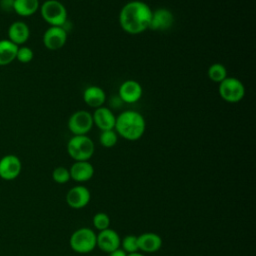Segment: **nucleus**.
Returning <instances> with one entry per match:
<instances>
[{
  "instance_id": "nucleus-3",
  "label": "nucleus",
  "mask_w": 256,
  "mask_h": 256,
  "mask_svg": "<svg viewBox=\"0 0 256 256\" xmlns=\"http://www.w3.org/2000/svg\"><path fill=\"white\" fill-rule=\"evenodd\" d=\"M67 152L74 161H89L95 152V145L87 135H73L67 143Z\"/></svg>"
},
{
  "instance_id": "nucleus-9",
  "label": "nucleus",
  "mask_w": 256,
  "mask_h": 256,
  "mask_svg": "<svg viewBox=\"0 0 256 256\" xmlns=\"http://www.w3.org/2000/svg\"><path fill=\"white\" fill-rule=\"evenodd\" d=\"M22 170V163L18 156L7 154L0 159V178L6 181L16 179Z\"/></svg>"
},
{
  "instance_id": "nucleus-10",
  "label": "nucleus",
  "mask_w": 256,
  "mask_h": 256,
  "mask_svg": "<svg viewBox=\"0 0 256 256\" xmlns=\"http://www.w3.org/2000/svg\"><path fill=\"white\" fill-rule=\"evenodd\" d=\"M118 95L122 102L133 104L141 99L143 95V88L136 80H125L119 86Z\"/></svg>"
},
{
  "instance_id": "nucleus-17",
  "label": "nucleus",
  "mask_w": 256,
  "mask_h": 256,
  "mask_svg": "<svg viewBox=\"0 0 256 256\" xmlns=\"http://www.w3.org/2000/svg\"><path fill=\"white\" fill-rule=\"evenodd\" d=\"M139 251L144 253H154L161 249L162 238L160 235L154 232H144L137 236Z\"/></svg>"
},
{
  "instance_id": "nucleus-12",
  "label": "nucleus",
  "mask_w": 256,
  "mask_h": 256,
  "mask_svg": "<svg viewBox=\"0 0 256 256\" xmlns=\"http://www.w3.org/2000/svg\"><path fill=\"white\" fill-rule=\"evenodd\" d=\"M121 238L119 234L111 228L99 231L96 234V247L101 251L110 253L120 247Z\"/></svg>"
},
{
  "instance_id": "nucleus-7",
  "label": "nucleus",
  "mask_w": 256,
  "mask_h": 256,
  "mask_svg": "<svg viewBox=\"0 0 256 256\" xmlns=\"http://www.w3.org/2000/svg\"><path fill=\"white\" fill-rule=\"evenodd\" d=\"M94 123L92 114L86 110L74 112L68 119V129L73 135H87Z\"/></svg>"
},
{
  "instance_id": "nucleus-24",
  "label": "nucleus",
  "mask_w": 256,
  "mask_h": 256,
  "mask_svg": "<svg viewBox=\"0 0 256 256\" xmlns=\"http://www.w3.org/2000/svg\"><path fill=\"white\" fill-rule=\"evenodd\" d=\"M92 224L98 231L105 230L110 226V217L104 212H98L93 216Z\"/></svg>"
},
{
  "instance_id": "nucleus-21",
  "label": "nucleus",
  "mask_w": 256,
  "mask_h": 256,
  "mask_svg": "<svg viewBox=\"0 0 256 256\" xmlns=\"http://www.w3.org/2000/svg\"><path fill=\"white\" fill-rule=\"evenodd\" d=\"M207 75L211 81L219 84L222 80H224L228 76V73H227L226 67L223 64L213 63L212 65L209 66Z\"/></svg>"
},
{
  "instance_id": "nucleus-5",
  "label": "nucleus",
  "mask_w": 256,
  "mask_h": 256,
  "mask_svg": "<svg viewBox=\"0 0 256 256\" xmlns=\"http://www.w3.org/2000/svg\"><path fill=\"white\" fill-rule=\"evenodd\" d=\"M40 14L43 20L50 26H65L67 21V9L58 0H46L40 7Z\"/></svg>"
},
{
  "instance_id": "nucleus-22",
  "label": "nucleus",
  "mask_w": 256,
  "mask_h": 256,
  "mask_svg": "<svg viewBox=\"0 0 256 256\" xmlns=\"http://www.w3.org/2000/svg\"><path fill=\"white\" fill-rule=\"evenodd\" d=\"M117 141H118V134L114 129L101 131L99 136V142L103 147L112 148L117 144Z\"/></svg>"
},
{
  "instance_id": "nucleus-26",
  "label": "nucleus",
  "mask_w": 256,
  "mask_h": 256,
  "mask_svg": "<svg viewBox=\"0 0 256 256\" xmlns=\"http://www.w3.org/2000/svg\"><path fill=\"white\" fill-rule=\"evenodd\" d=\"M34 57L33 50L28 46H19L16 54V59L21 63H29Z\"/></svg>"
},
{
  "instance_id": "nucleus-11",
  "label": "nucleus",
  "mask_w": 256,
  "mask_h": 256,
  "mask_svg": "<svg viewBox=\"0 0 256 256\" xmlns=\"http://www.w3.org/2000/svg\"><path fill=\"white\" fill-rule=\"evenodd\" d=\"M91 200L90 190L84 185H76L70 188L66 194V202L73 209H82Z\"/></svg>"
},
{
  "instance_id": "nucleus-2",
  "label": "nucleus",
  "mask_w": 256,
  "mask_h": 256,
  "mask_svg": "<svg viewBox=\"0 0 256 256\" xmlns=\"http://www.w3.org/2000/svg\"><path fill=\"white\" fill-rule=\"evenodd\" d=\"M114 130L122 138L129 141L140 139L146 130L144 116L135 110H125L116 117Z\"/></svg>"
},
{
  "instance_id": "nucleus-1",
  "label": "nucleus",
  "mask_w": 256,
  "mask_h": 256,
  "mask_svg": "<svg viewBox=\"0 0 256 256\" xmlns=\"http://www.w3.org/2000/svg\"><path fill=\"white\" fill-rule=\"evenodd\" d=\"M152 16L150 6L140 0L127 2L120 10L119 24L128 34L136 35L149 29Z\"/></svg>"
},
{
  "instance_id": "nucleus-23",
  "label": "nucleus",
  "mask_w": 256,
  "mask_h": 256,
  "mask_svg": "<svg viewBox=\"0 0 256 256\" xmlns=\"http://www.w3.org/2000/svg\"><path fill=\"white\" fill-rule=\"evenodd\" d=\"M120 248L123 249L127 254H131L134 252H138V240L135 235H126L121 239Z\"/></svg>"
},
{
  "instance_id": "nucleus-18",
  "label": "nucleus",
  "mask_w": 256,
  "mask_h": 256,
  "mask_svg": "<svg viewBox=\"0 0 256 256\" xmlns=\"http://www.w3.org/2000/svg\"><path fill=\"white\" fill-rule=\"evenodd\" d=\"M83 100L86 105L96 109L98 107L104 106V103L106 101V93L101 87L91 85L84 90Z\"/></svg>"
},
{
  "instance_id": "nucleus-28",
  "label": "nucleus",
  "mask_w": 256,
  "mask_h": 256,
  "mask_svg": "<svg viewBox=\"0 0 256 256\" xmlns=\"http://www.w3.org/2000/svg\"><path fill=\"white\" fill-rule=\"evenodd\" d=\"M108 254H109V256H127V255H128V254H127L123 249H121L120 247H119L118 249H116V250H114V251L108 253Z\"/></svg>"
},
{
  "instance_id": "nucleus-15",
  "label": "nucleus",
  "mask_w": 256,
  "mask_h": 256,
  "mask_svg": "<svg viewBox=\"0 0 256 256\" xmlns=\"http://www.w3.org/2000/svg\"><path fill=\"white\" fill-rule=\"evenodd\" d=\"M70 177L78 183L89 181L94 175V167L89 161H74L69 168Z\"/></svg>"
},
{
  "instance_id": "nucleus-29",
  "label": "nucleus",
  "mask_w": 256,
  "mask_h": 256,
  "mask_svg": "<svg viewBox=\"0 0 256 256\" xmlns=\"http://www.w3.org/2000/svg\"><path fill=\"white\" fill-rule=\"evenodd\" d=\"M127 256H145L143 253H141V252H134V253H131V254H128Z\"/></svg>"
},
{
  "instance_id": "nucleus-14",
  "label": "nucleus",
  "mask_w": 256,
  "mask_h": 256,
  "mask_svg": "<svg viewBox=\"0 0 256 256\" xmlns=\"http://www.w3.org/2000/svg\"><path fill=\"white\" fill-rule=\"evenodd\" d=\"M92 118L94 125H96L101 131L111 130L115 127L116 116L108 107L101 106L96 108L92 113Z\"/></svg>"
},
{
  "instance_id": "nucleus-8",
  "label": "nucleus",
  "mask_w": 256,
  "mask_h": 256,
  "mask_svg": "<svg viewBox=\"0 0 256 256\" xmlns=\"http://www.w3.org/2000/svg\"><path fill=\"white\" fill-rule=\"evenodd\" d=\"M67 30L64 26H50L43 34V44L48 50H59L67 41Z\"/></svg>"
},
{
  "instance_id": "nucleus-20",
  "label": "nucleus",
  "mask_w": 256,
  "mask_h": 256,
  "mask_svg": "<svg viewBox=\"0 0 256 256\" xmlns=\"http://www.w3.org/2000/svg\"><path fill=\"white\" fill-rule=\"evenodd\" d=\"M18 47L9 39L0 40V66L8 65L16 59Z\"/></svg>"
},
{
  "instance_id": "nucleus-25",
  "label": "nucleus",
  "mask_w": 256,
  "mask_h": 256,
  "mask_svg": "<svg viewBox=\"0 0 256 256\" xmlns=\"http://www.w3.org/2000/svg\"><path fill=\"white\" fill-rule=\"evenodd\" d=\"M52 179L58 184L67 183L71 179L69 169L63 166H58L54 168V170L52 171Z\"/></svg>"
},
{
  "instance_id": "nucleus-4",
  "label": "nucleus",
  "mask_w": 256,
  "mask_h": 256,
  "mask_svg": "<svg viewBox=\"0 0 256 256\" xmlns=\"http://www.w3.org/2000/svg\"><path fill=\"white\" fill-rule=\"evenodd\" d=\"M69 245L76 253H90L96 248V232L91 228L81 227L71 234Z\"/></svg>"
},
{
  "instance_id": "nucleus-13",
  "label": "nucleus",
  "mask_w": 256,
  "mask_h": 256,
  "mask_svg": "<svg viewBox=\"0 0 256 256\" xmlns=\"http://www.w3.org/2000/svg\"><path fill=\"white\" fill-rule=\"evenodd\" d=\"M174 23V15L167 8H158L152 11L149 29L153 31L169 30Z\"/></svg>"
},
{
  "instance_id": "nucleus-6",
  "label": "nucleus",
  "mask_w": 256,
  "mask_h": 256,
  "mask_svg": "<svg viewBox=\"0 0 256 256\" xmlns=\"http://www.w3.org/2000/svg\"><path fill=\"white\" fill-rule=\"evenodd\" d=\"M218 92L225 102L238 103L245 95V87L238 78L227 76L218 84Z\"/></svg>"
},
{
  "instance_id": "nucleus-27",
  "label": "nucleus",
  "mask_w": 256,
  "mask_h": 256,
  "mask_svg": "<svg viewBox=\"0 0 256 256\" xmlns=\"http://www.w3.org/2000/svg\"><path fill=\"white\" fill-rule=\"evenodd\" d=\"M14 0H0V9L4 12H12L13 11Z\"/></svg>"
},
{
  "instance_id": "nucleus-19",
  "label": "nucleus",
  "mask_w": 256,
  "mask_h": 256,
  "mask_svg": "<svg viewBox=\"0 0 256 256\" xmlns=\"http://www.w3.org/2000/svg\"><path fill=\"white\" fill-rule=\"evenodd\" d=\"M39 7V0H14L13 11L21 17H29L34 15Z\"/></svg>"
},
{
  "instance_id": "nucleus-16",
  "label": "nucleus",
  "mask_w": 256,
  "mask_h": 256,
  "mask_svg": "<svg viewBox=\"0 0 256 256\" xmlns=\"http://www.w3.org/2000/svg\"><path fill=\"white\" fill-rule=\"evenodd\" d=\"M7 36L11 42L17 46H21L25 44L30 37L29 26L23 21H15L8 27Z\"/></svg>"
}]
</instances>
